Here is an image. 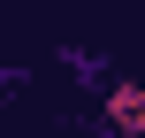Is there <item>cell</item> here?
<instances>
[{
    "label": "cell",
    "mask_w": 145,
    "mask_h": 138,
    "mask_svg": "<svg viewBox=\"0 0 145 138\" xmlns=\"http://www.w3.org/2000/svg\"><path fill=\"white\" fill-rule=\"evenodd\" d=\"M107 123H115V131H145V77L107 92Z\"/></svg>",
    "instance_id": "cell-1"
}]
</instances>
